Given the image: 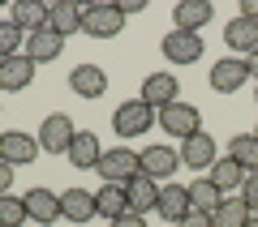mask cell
I'll use <instances>...</instances> for the list:
<instances>
[{"label":"cell","instance_id":"6da1fadb","mask_svg":"<svg viewBox=\"0 0 258 227\" xmlns=\"http://www.w3.org/2000/svg\"><path fill=\"white\" fill-rule=\"evenodd\" d=\"M95 172L103 176V184H129L134 176H142V159H138V150L116 146V150H103V159H99Z\"/></svg>","mask_w":258,"mask_h":227},{"label":"cell","instance_id":"7a4b0ae2","mask_svg":"<svg viewBox=\"0 0 258 227\" xmlns=\"http://www.w3.org/2000/svg\"><path fill=\"white\" fill-rule=\"evenodd\" d=\"M82 30L91 39H116L125 30V13H120V5H108V0L86 5L82 9Z\"/></svg>","mask_w":258,"mask_h":227},{"label":"cell","instance_id":"3957f363","mask_svg":"<svg viewBox=\"0 0 258 227\" xmlns=\"http://www.w3.org/2000/svg\"><path fill=\"white\" fill-rule=\"evenodd\" d=\"M151 125H155V107L142 103V99H125L116 111H112V129H116V137H142Z\"/></svg>","mask_w":258,"mask_h":227},{"label":"cell","instance_id":"277c9868","mask_svg":"<svg viewBox=\"0 0 258 227\" xmlns=\"http://www.w3.org/2000/svg\"><path fill=\"white\" fill-rule=\"evenodd\" d=\"M155 120H159V129H164L168 137H181V142L203 129V111L194 107V103H181V99L168 103L164 111H155Z\"/></svg>","mask_w":258,"mask_h":227},{"label":"cell","instance_id":"5b68a950","mask_svg":"<svg viewBox=\"0 0 258 227\" xmlns=\"http://www.w3.org/2000/svg\"><path fill=\"white\" fill-rule=\"evenodd\" d=\"M43 155V146H39L35 133H22V129H9V133H0V163H9L13 172Z\"/></svg>","mask_w":258,"mask_h":227},{"label":"cell","instance_id":"8992f818","mask_svg":"<svg viewBox=\"0 0 258 227\" xmlns=\"http://www.w3.org/2000/svg\"><path fill=\"white\" fill-rule=\"evenodd\" d=\"M211 90L215 94H237L241 86L249 82V64H245V56H224V60H215V69H211Z\"/></svg>","mask_w":258,"mask_h":227},{"label":"cell","instance_id":"52a82bcc","mask_svg":"<svg viewBox=\"0 0 258 227\" xmlns=\"http://www.w3.org/2000/svg\"><path fill=\"white\" fill-rule=\"evenodd\" d=\"M176 155H181V163L189 167V172H211V163L220 159V146H215L211 133H203V129H198L194 137H185V142H181V150H176Z\"/></svg>","mask_w":258,"mask_h":227},{"label":"cell","instance_id":"ba28073f","mask_svg":"<svg viewBox=\"0 0 258 227\" xmlns=\"http://www.w3.org/2000/svg\"><path fill=\"white\" fill-rule=\"evenodd\" d=\"M159 52H164L168 64H194L198 56H203V35H189V30H168L164 39H159Z\"/></svg>","mask_w":258,"mask_h":227},{"label":"cell","instance_id":"9c48e42d","mask_svg":"<svg viewBox=\"0 0 258 227\" xmlns=\"http://www.w3.org/2000/svg\"><path fill=\"white\" fill-rule=\"evenodd\" d=\"M74 120L64 116V111H52V116L43 120V125H39V146H43L47 155H69V142H74Z\"/></svg>","mask_w":258,"mask_h":227},{"label":"cell","instance_id":"30bf717a","mask_svg":"<svg viewBox=\"0 0 258 227\" xmlns=\"http://www.w3.org/2000/svg\"><path fill=\"white\" fill-rule=\"evenodd\" d=\"M189 184H176V180H168V184H159V206H155V214L164 218V223H181L185 214H189Z\"/></svg>","mask_w":258,"mask_h":227},{"label":"cell","instance_id":"8fae6325","mask_svg":"<svg viewBox=\"0 0 258 227\" xmlns=\"http://www.w3.org/2000/svg\"><path fill=\"white\" fill-rule=\"evenodd\" d=\"M69 90H74L78 99H103V94H108V73L86 60V64H78V69H69Z\"/></svg>","mask_w":258,"mask_h":227},{"label":"cell","instance_id":"7c38bea8","mask_svg":"<svg viewBox=\"0 0 258 227\" xmlns=\"http://www.w3.org/2000/svg\"><path fill=\"white\" fill-rule=\"evenodd\" d=\"M69 163L78 167V172H95L99 167V159H103V146H99V137L91 133V129H78L74 133V142H69Z\"/></svg>","mask_w":258,"mask_h":227},{"label":"cell","instance_id":"4fadbf2b","mask_svg":"<svg viewBox=\"0 0 258 227\" xmlns=\"http://www.w3.org/2000/svg\"><path fill=\"white\" fill-rule=\"evenodd\" d=\"M142 103H151L155 111H164L168 103H176L181 99V82H176L172 73H151L147 82H142V94H138Z\"/></svg>","mask_w":258,"mask_h":227},{"label":"cell","instance_id":"5bb4252c","mask_svg":"<svg viewBox=\"0 0 258 227\" xmlns=\"http://www.w3.org/2000/svg\"><path fill=\"white\" fill-rule=\"evenodd\" d=\"M35 69H39V64L30 60L26 52H22V56H9V60H0V90H9V94L26 90V86L35 82Z\"/></svg>","mask_w":258,"mask_h":227},{"label":"cell","instance_id":"9a60e30c","mask_svg":"<svg viewBox=\"0 0 258 227\" xmlns=\"http://www.w3.org/2000/svg\"><path fill=\"white\" fill-rule=\"evenodd\" d=\"M9 22L22 35H35V30H43L47 22H52V5H43V0H13Z\"/></svg>","mask_w":258,"mask_h":227},{"label":"cell","instance_id":"2e32d148","mask_svg":"<svg viewBox=\"0 0 258 227\" xmlns=\"http://www.w3.org/2000/svg\"><path fill=\"white\" fill-rule=\"evenodd\" d=\"M138 159H142V176H151V180H164V184H168V176L181 167V155H176L172 146H147Z\"/></svg>","mask_w":258,"mask_h":227},{"label":"cell","instance_id":"e0dca14e","mask_svg":"<svg viewBox=\"0 0 258 227\" xmlns=\"http://www.w3.org/2000/svg\"><path fill=\"white\" fill-rule=\"evenodd\" d=\"M22 201H26L30 223H56L60 218V193H52V189H26Z\"/></svg>","mask_w":258,"mask_h":227},{"label":"cell","instance_id":"ac0fdd59","mask_svg":"<svg viewBox=\"0 0 258 227\" xmlns=\"http://www.w3.org/2000/svg\"><path fill=\"white\" fill-rule=\"evenodd\" d=\"M211 18H215L211 0H176V9H172L176 30H189V35H198V30H203Z\"/></svg>","mask_w":258,"mask_h":227},{"label":"cell","instance_id":"d6986e66","mask_svg":"<svg viewBox=\"0 0 258 227\" xmlns=\"http://www.w3.org/2000/svg\"><path fill=\"white\" fill-rule=\"evenodd\" d=\"M224 43L232 47V52H241V56H249V52H258V22L254 18H232V22H224Z\"/></svg>","mask_w":258,"mask_h":227},{"label":"cell","instance_id":"ffe728a7","mask_svg":"<svg viewBox=\"0 0 258 227\" xmlns=\"http://www.w3.org/2000/svg\"><path fill=\"white\" fill-rule=\"evenodd\" d=\"M125 197H129V214H142V218H147L151 210L159 206V184L151 180V176H134V180L125 184Z\"/></svg>","mask_w":258,"mask_h":227},{"label":"cell","instance_id":"44dd1931","mask_svg":"<svg viewBox=\"0 0 258 227\" xmlns=\"http://www.w3.org/2000/svg\"><path fill=\"white\" fill-rule=\"evenodd\" d=\"M95 214H99L95 193H86V189H64L60 193V218H69V223H91Z\"/></svg>","mask_w":258,"mask_h":227},{"label":"cell","instance_id":"7402d4cb","mask_svg":"<svg viewBox=\"0 0 258 227\" xmlns=\"http://www.w3.org/2000/svg\"><path fill=\"white\" fill-rule=\"evenodd\" d=\"M60 52H64V35H56L52 26H43V30H35V35H26V56H30L35 64L56 60Z\"/></svg>","mask_w":258,"mask_h":227},{"label":"cell","instance_id":"603a6c76","mask_svg":"<svg viewBox=\"0 0 258 227\" xmlns=\"http://www.w3.org/2000/svg\"><path fill=\"white\" fill-rule=\"evenodd\" d=\"M245 176H249V172H245V167L237 163V159H228V155H224V159H215V163H211V172H207V180H211L215 189H220L224 197H228L232 189H241V184H245Z\"/></svg>","mask_w":258,"mask_h":227},{"label":"cell","instance_id":"cb8c5ba5","mask_svg":"<svg viewBox=\"0 0 258 227\" xmlns=\"http://www.w3.org/2000/svg\"><path fill=\"white\" fill-rule=\"evenodd\" d=\"M47 26L56 30V35H78V30H82V5H74V0H56L52 5V22H47Z\"/></svg>","mask_w":258,"mask_h":227},{"label":"cell","instance_id":"d4e9b609","mask_svg":"<svg viewBox=\"0 0 258 227\" xmlns=\"http://www.w3.org/2000/svg\"><path fill=\"white\" fill-rule=\"evenodd\" d=\"M95 206H99V214L108 218H120V214H129V197H125V184H103L99 193H95Z\"/></svg>","mask_w":258,"mask_h":227},{"label":"cell","instance_id":"484cf974","mask_svg":"<svg viewBox=\"0 0 258 227\" xmlns=\"http://www.w3.org/2000/svg\"><path fill=\"white\" fill-rule=\"evenodd\" d=\"M249 218H254V214L245 210V201H241V197H224L220 206L211 210V227H245Z\"/></svg>","mask_w":258,"mask_h":227},{"label":"cell","instance_id":"4316f807","mask_svg":"<svg viewBox=\"0 0 258 227\" xmlns=\"http://www.w3.org/2000/svg\"><path fill=\"white\" fill-rule=\"evenodd\" d=\"M228 159H237L245 172H258V137H254V133L228 137Z\"/></svg>","mask_w":258,"mask_h":227},{"label":"cell","instance_id":"83f0119b","mask_svg":"<svg viewBox=\"0 0 258 227\" xmlns=\"http://www.w3.org/2000/svg\"><path fill=\"white\" fill-rule=\"evenodd\" d=\"M220 201H224V193L215 189V184L207 180V176H203V180H194V184H189V206H194V210H203V214H211V210L220 206Z\"/></svg>","mask_w":258,"mask_h":227},{"label":"cell","instance_id":"f1b7e54d","mask_svg":"<svg viewBox=\"0 0 258 227\" xmlns=\"http://www.w3.org/2000/svg\"><path fill=\"white\" fill-rule=\"evenodd\" d=\"M30 214H26V201L13 197V193H5L0 197V227H26Z\"/></svg>","mask_w":258,"mask_h":227},{"label":"cell","instance_id":"f546056e","mask_svg":"<svg viewBox=\"0 0 258 227\" xmlns=\"http://www.w3.org/2000/svg\"><path fill=\"white\" fill-rule=\"evenodd\" d=\"M22 39H26V35H22V30L13 26L9 18L0 22V60H9V56H22V52H18V47H22Z\"/></svg>","mask_w":258,"mask_h":227},{"label":"cell","instance_id":"4dcf8cb0","mask_svg":"<svg viewBox=\"0 0 258 227\" xmlns=\"http://www.w3.org/2000/svg\"><path fill=\"white\" fill-rule=\"evenodd\" d=\"M241 201H245L249 214H258V172L245 176V184H241Z\"/></svg>","mask_w":258,"mask_h":227},{"label":"cell","instance_id":"1f68e13d","mask_svg":"<svg viewBox=\"0 0 258 227\" xmlns=\"http://www.w3.org/2000/svg\"><path fill=\"white\" fill-rule=\"evenodd\" d=\"M176 227H211V214H203V210H189V214H185Z\"/></svg>","mask_w":258,"mask_h":227},{"label":"cell","instance_id":"d6a6232c","mask_svg":"<svg viewBox=\"0 0 258 227\" xmlns=\"http://www.w3.org/2000/svg\"><path fill=\"white\" fill-rule=\"evenodd\" d=\"M108 227H147V218L142 214H120V218H112Z\"/></svg>","mask_w":258,"mask_h":227},{"label":"cell","instance_id":"836d02e7","mask_svg":"<svg viewBox=\"0 0 258 227\" xmlns=\"http://www.w3.org/2000/svg\"><path fill=\"white\" fill-rule=\"evenodd\" d=\"M9 184H13V167H9V163H0V197L9 193Z\"/></svg>","mask_w":258,"mask_h":227},{"label":"cell","instance_id":"e575fe53","mask_svg":"<svg viewBox=\"0 0 258 227\" xmlns=\"http://www.w3.org/2000/svg\"><path fill=\"white\" fill-rule=\"evenodd\" d=\"M241 18H254L258 22V0H241Z\"/></svg>","mask_w":258,"mask_h":227},{"label":"cell","instance_id":"d590c367","mask_svg":"<svg viewBox=\"0 0 258 227\" xmlns=\"http://www.w3.org/2000/svg\"><path fill=\"white\" fill-rule=\"evenodd\" d=\"M142 9H147L142 0H125V5H120V13H125V18H129V13H142Z\"/></svg>","mask_w":258,"mask_h":227},{"label":"cell","instance_id":"8d00e7d4","mask_svg":"<svg viewBox=\"0 0 258 227\" xmlns=\"http://www.w3.org/2000/svg\"><path fill=\"white\" fill-rule=\"evenodd\" d=\"M245 64H249V77L258 82V52H249V56H245Z\"/></svg>","mask_w":258,"mask_h":227},{"label":"cell","instance_id":"74e56055","mask_svg":"<svg viewBox=\"0 0 258 227\" xmlns=\"http://www.w3.org/2000/svg\"><path fill=\"white\" fill-rule=\"evenodd\" d=\"M245 227H258V214H254V218H249V223H245Z\"/></svg>","mask_w":258,"mask_h":227},{"label":"cell","instance_id":"f35d334b","mask_svg":"<svg viewBox=\"0 0 258 227\" xmlns=\"http://www.w3.org/2000/svg\"><path fill=\"white\" fill-rule=\"evenodd\" d=\"M254 137H258V133H254Z\"/></svg>","mask_w":258,"mask_h":227},{"label":"cell","instance_id":"ab89813d","mask_svg":"<svg viewBox=\"0 0 258 227\" xmlns=\"http://www.w3.org/2000/svg\"><path fill=\"white\" fill-rule=\"evenodd\" d=\"M254 103H258V99H254Z\"/></svg>","mask_w":258,"mask_h":227},{"label":"cell","instance_id":"60d3db41","mask_svg":"<svg viewBox=\"0 0 258 227\" xmlns=\"http://www.w3.org/2000/svg\"><path fill=\"white\" fill-rule=\"evenodd\" d=\"M26 227H30V223H26Z\"/></svg>","mask_w":258,"mask_h":227}]
</instances>
